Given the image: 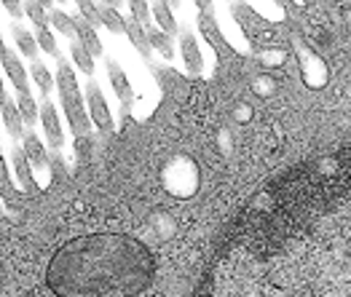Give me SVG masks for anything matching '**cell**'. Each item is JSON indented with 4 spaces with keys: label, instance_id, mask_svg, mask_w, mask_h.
Returning <instances> with one entry per match:
<instances>
[{
    "label": "cell",
    "instance_id": "6da1fadb",
    "mask_svg": "<svg viewBox=\"0 0 351 297\" xmlns=\"http://www.w3.org/2000/svg\"><path fill=\"white\" fill-rule=\"evenodd\" d=\"M145 244L121 233L73 238L51 257L46 284L57 297H134L150 281Z\"/></svg>",
    "mask_w": 351,
    "mask_h": 297
},
{
    "label": "cell",
    "instance_id": "7a4b0ae2",
    "mask_svg": "<svg viewBox=\"0 0 351 297\" xmlns=\"http://www.w3.org/2000/svg\"><path fill=\"white\" fill-rule=\"evenodd\" d=\"M59 102H62V107H64V116L70 120L73 131H75L78 137H86L88 131H91V126H88V113H86V107H84L81 91H59Z\"/></svg>",
    "mask_w": 351,
    "mask_h": 297
},
{
    "label": "cell",
    "instance_id": "3957f363",
    "mask_svg": "<svg viewBox=\"0 0 351 297\" xmlns=\"http://www.w3.org/2000/svg\"><path fill=\"white\" fill-rule=\"evenodd\" d=\"M86 102H88V116L94 120V126H97L102 134H110V131H113V118H110L105 94L97 86V81H88L86 83Z\"/></svg>",
    "mask_w": 351,
    "mask_h": 297
},
{
    "label": "cell",
    "instance_id": "277c9868",
    "mask_svg": "<svg viewBox=\"0 0 351 297\" xmlns=\"http://www.w3.org/2000/svg\"><path fill=\"white\" fill-rule=\"evenodd\" d=\"M108 75H110V83H113L118 99H121V107L129 110V107L134 105V91H132V83H129L126 73H123L113 60H108Z\"/></svg>",
    "mask_w": 351,
    "mask_h": 297
},
{
    "label": "cell",
    "instance_id": "5b68a950",
    "mask_svg": "<svg viewBox=\"0 0 351 297\" xmlns=\"http://www.w3.org/2000/svg\"><path fill=\"white\" fill-rule=\"evenodd\" d=\"M3 67H5V73H8V78H11V83L19 89V94H29L27 73H25L22 62L16 60V54H14L8 46H3Z\"/></svg>",
    "mask_w": 351,
    "mask_h": 297
},
{
    "label": "cell",
    "instance_id": "8992f818",
    "mask_svg": "<svg viewBox=\"0 0 351 297\" xmlns=\"http://www.w3.org/2000/svg\"><path fill=\"white\" fill-rule=\"evenodd\" d=\"M180 49H182V60H185V67H188V73H193V75H199L202 73V51H199V43H196V38L191 35L188 30H180Z\"/></svg>",
    "mask_w": 351,
    "mask_h": 297
},
{
    "label": "cell",
    "instance_id": "52a82bcc",
    "mask_svg": "<svg viewBox=\"0 0 351 297\" xmlns=\"http://www.w3.org/2000/svg\"><path fill=\"white\" fill-rule=\"evenodd\" d=\"M3 123H5V129H8L11 137L19 140V137L25 134V116H22L19 105H16L8 94H3Z\"/></svg>",
    "mask_w": 351,
    "mask_h": 297
},
{
    "label": "cell",
    "instance_id": "ba28073f",
    "mask_svg": "<svg viewBox=\"0 0 351 297\" xmlns=\"http://www.w3.org/2000/svg\"><path fill=\"white\" fill-rule=\"evenodd\" d=\"M40 120H43V129H46V137H49V145L51 148H62V126H59V116L57 110H54V105L46 99L43 102V107H40Z\"/></svg>",
    "mask_w": 351,
    "mask_h": 297
},
{
    "label": "cell",
    "instance_id": "9c48e42d",
    "mask_svg": "<svg viewBox=\"0 0 351 297\" xmlns=\"http://www.w3.org/2000/svg\"><path fill=\"white\" fill-rule=\"evenodd\" d=\"M126 35H129V40L134 43V49L150 60V54H153V46H150V38H147V30L137 22V19H126Z\"/></svg>",
    "mask_w": 351,
    "mask_h": 297
},
{
    "label": "cell",
    "instance_id": "30bf717a",
    "mask_svg": "<svg viewBox=\"0 0 351 297\" xmlns=\"http://www.w3.org/2000/svg\"><path fill=\"white\" fill-rule=\"evenodd\" d=\"M75 30H78V40L86 46L88 51L94 54V57H102V43H99V38H97V32H94V27L88 25L86 19L78 14L75 16Z\"/></svg>",
    "mask_w": 351,
    "mask_h": 297
},
{
    "label": "cell",
    "instance_id": "8fae6325",
    "mask_svg": "<svg viewBox=\"0 0 351 297\" xmlns=\"http://www.w3.org/2000/svg\"><path fill=\"white\" fill-rule=\"evenodd\" d=\"M153 16H156V22H158V27L167 32L169 38L172 35H177L180 32V27H177L175 16H172V8H169V3H164V0H158L156 5H153Z\"/></svg>",
    "mask_w": 351,
    "mask_h": 297
},
{
    "label": "cell",
    "instance_id": "7c38bea8",
    "mask_svg": "<svg viewBox=\"0 0 351 297\" xmlns=\"http://www.w3.org/2000/svg\"><path fill=\"white\" fill-rule=\"evenodd\" d=\"M14 166H16V177L22 179V185L27 188L29 193H35L38 190V185H35V179H32V172H29V158L25 150H16L14 153Z\"/></svg>",
    "mask_w": 351,
    "mask_h": 297
},
{
    "label": "cell",
    "instance_id": "4fadbf2b",
    "mask_svg": "<svg viewBox=\"0 0 351 297\" xmlns=\"http://www.w3.org/2000/svg\"><path fill=\"white\" fill-rule=\"evenodd\" d=\"M70 54H73V62H75V67H78L81 73H86V75H91V73H94V54L88 51L84 43L73 40V46H70Z\"/></svg>",
    "mask_w": 351,
    "mask_h": 297
},
{
    "label": "cell",
    "instance_id": "5bb4252c",
    "mask_svg": "<svg viewBox=\"0 0 351 297\" xmlns=\"http://www.w3.org/2000/svg\"><path fill=\"white\" fill-rule=\"evenodd\" d=\"M147 38H150V46L158 49L164 54V60L169 62L175 57V46H172V38L164 30H156V27H147Z\"/></svg>",
    "mask_w": 351,
    "mask_h": 297
},
{
    "label": "cell",
    "instance_id": "9a60e30c",
    "mask_svg": "<svg viewBox=\"0 0 351 297\" xmlns=\"http://www.w3.org/2000/svg\"><path fill=\"white\" fill-rule=\"evenodd\" d=\"M25 153H27L29 164H35V166H46V164H49L46 148H43V142L38 140V134H27V137H25Z\"/></svg>",
    "mask_w": 351,
    "mask_h": 297
},
{
    "label": "cell",
    "instance_id": "2e32d148",
    "mask_svg": "<svg viewBox=\"0 0 351 297\" xmlns=\"http://www.w3.org/2000/svg\"><path fill=\"white\" fill-rule=\"evenodd\" d=\"M51 25H54V30L59 35H64V38H78V30H75V19L73 16H67L64 11H59V8H51Z\"/></svg>",
    "mask_w": 351,
    "mask_h": 297
},
{
    "label": "cell",
    "instance_id": "e0dca14e",
    "mask_svg": "<svg viewBox=\"0 0 351 297\" xmlns=\"http://www.w3.org/2000/svg\"><path fill=\"white\" fill-rule=\"evenodd\" d=\"M14 38H16V46L22 49V54L29 57V60L38 62V38H32L27 30H22V27H14Z\"/></svg>",
    "mask_w": 351,
    "mask_h": 297
},
{
    "label": "cell",
    "instance_id": "ac0fdd59",
    "mask_svg": "<svg viewBox=\"0 0 351 297\" xmlns=\"http://www.w3.org/2000/svg\"><path fill=\"white\" fill-rule=\"evenodd\" d=\"M102 25H105L110 32H116V35L118 32H126V19L118 14L116 8L105 5V3H102Z\"/></svg>",
    "mask_w": 351,
    "mask_h": 297
},
{
    "label": "cell",
    "instance_id": "d6986e66",
    "mask_svg": "<svg viewBox=\"0 0 351 297\" xmlns=\"http://www.w3.org/2000/svg\"><path fill=\"white\" fill-rule=\"evenodd\" d=\"M32 81L38 83L40 94H49V91H51V86H54V81H51V73L46 70V64H43L40 60L32 62Z\"/></svg>",
    "mask_w": 351,
    "mask_h": 297
},
{
    "label": "cell",
    "instance_id": "ffe728a7",
    "mask_svg": "<svg viewBox=\"0 0 351 297\" xmlns=\"http://www.w3.org/2000/svg\"><path fill=\"white\" fill-rule=\"evenodd\" d=\"M59 91H81V86H78V81H75V73H73V67L67 64V62L62 60L59 62Z\"/></svg>",
    "mask_w": 351,
    "mask_h": 297
},
{
    "label": "cell",
    "instance_id": "44dd1931",
    "mask_svg": "<svg viewBox=\"0 0 351 297\" xmlns=\"http://www.w3.org/2000/svg\"><path fill=\"white\" fill-rule=\"evenodd\" d=\"M38 46L46 51V54H51L57 62H62V51H59V46H57V40H54V35L49 32V27H38Z\"/></svg>",
    "mask_w": 351,
    "mask_h": 297
},
{
    "label": "cell",
    "instance_id": "7402d4cb",
    "mask_svg": "<svg viewBox=\"0 0 351 297\" xmlns=\"http://www.w3.org/2000/svg\"><path fill=\"white\" fill-rule=\"evenodd\" d=\"M78 14L86 19L91 27L102 25V8H99L94 0H78Z\"/></svg>",
    "mask_w": 351,
    "mask_h": 297
},
{
    "label": "cell",
    "instance_id": "603a6c76",
    "mask_svg": "<svg viewBox=\"0 0 351 297\" xmlns=\"http://www.w3.org/2000/svg\"><path fill=\"white\" fill-rule=\"evenodd\" d=\"M16 105H19L22 116H25V123H27V126H35V123H38V105H35L32 94H19V96H16Z\"/></svg>",
    "mask_w": 351,
    "mask_h": 297
},
{
    "label": "cell",
    "instance_id": "cb8c5ba5",
    "mask_svg": "<svg viewBox=\"0 0 351 297\" xmlns=\"http://www.w3.org/2000/svg\"><path fill=\"white\" fill-rule=\"evenodd\" d=\"M25 11H27V16L32 19L35 27H46V25L51 22V14H46V8H43L38 0H27V3H25Z\"/></svg>",
    "mask_w": 351,
    "mask_h": 297
},
{
    "label": "cell",
    "instance_id": "d4e9b609",
    "mask_svg": "<svg viewBox=\"0 0 351 297\" xmlns=\"http://www.w3.org/2000/svg\"><path fill=\"white\" fill-rule=\"evenodd\" d=\"M129 8H132V19H137L143 27H150V14L153 8L147 5V0H129Z\"/></svg>",
    "mask_w": 351,
    "mask_h": 297
},
{
    "label": "cell",
    "instance_id": "484cf974",
    "mask_svg": "<svg viewBox=\"0 0 351 297\" xmlns=\"http://www.w3.org/2000/svg\"><path fill=\"white\" fill-rule=\"evenodd\" d=\"M3 5H5V11H8L14 19H19L22 14H27L25 5H22V0H3Z\"/></svg>",
    "mask_w": 351,
    "mask_h": 297
},
{
    "label": "cell",
    "instance_id": "4316f807",
    "mask_svg": "<svg viewBox=\"0 0 351 297\" xmlns=\"http://www.w3.org/2000/svg\"><path fill=\"white\" fill-rule=\"evenodd\" d=\"M3 190L11 193V177H8V169H3Z\"/></svg>",
    "mask_w": 351,
    "mask_h": 297
},
{
    "label": "cell",
    "instance_id": "83f0119b",
    "mask_svg": "<svg viewBox=\"0 0 351 297\" xmlns=\"http://www.w3.org/2000/svg\"><path fill=\"white\" fill-rule=\"evenodd\" d=\"M199 11H212V0H196Z\"/></svg>",
    "mask_w": 351,
    "mask_h": 297
},
{
    "label": "cell",
    "instance_id": "f1b7e54d",
    "mask_svg": "<svg viewBox=\"0 0 351 297\" xmlns=\"http://www.w3.org/2000/svg\"><path fill=\"white\" fill-rule=\"evenodd\" d=\"M102 3H105V5H110V8H118L123 0H102Z\"/></svg>",
    "mask_w": 351,
    "mask_h": 297
},
{
    "label": "cell",
    "instance_id": "f546056e",
    "mask_svg": "<svg viewBox=\"0 0 351 297\" xmlns=\"http://www.w3.org/2000/svg\"><path fill=\"white\" fill-rule=\"evenodd\" d=\"M38 3H40L43 8H51V5H54V0H38Z\"/></svg>",
    "mask_w": 351,
    "mask_h": 297
},
{
    "label": "cell",
    "instance_id": "4dcf8cb0",
    "mask_svg": "<svg viewBox=\"0 0 351 297\" xmlns=\"http://www.w3.org/2000/svg\"><path fill=\"white\" fill-rule=\"evenodd\" d=\"M276 3H279V5H287V0H276Z\"/></svg>",
    "mask_w": 351,
    "mask_h": 297
},
{
    "label": "cell",
    "instance_id": "1f68e13d",
    "mask_svg": "<svg viewBox=\"0 0 351 297\" xmlns=\"http://www.w3.org/2000/svg\"><path fill=\"white\" fill-rule=\"evenodd\" d=\"M59 3H64V0H59Z\"/></svg>",
    "mask_w": 351,
    "mask_h": 297
}]
</instances>
